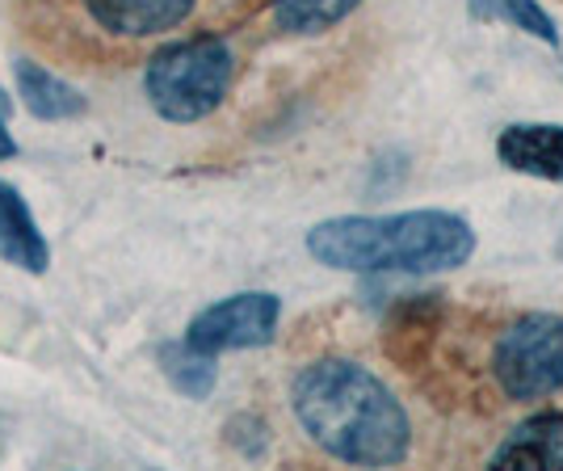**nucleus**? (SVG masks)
<instances>
[{"mask_svg": "<svg viewBox=\"0 0 563 471\" xmlns=\"http://www.w3.org/2000/svg\"><path fill=\"white\" fill-rule=\"evenodd\" d=\"M290 408L316 447L353 468H391L412 450V421L396 392L350 358H320L299 371Z\"/></svg>", "mask_w": 563, "mask_h": 471, "instance_id": "1", "label": "nucleus"}, {"mask_svg": "<svg viewBox=\"0 0 563 471\" xmlns=\"http://www.w3.org/2000/svg\"><path fill=\"white\" fill-rule=\"evenodd\" d=\"M307 253L345 274H446L475 253V228L454 211L336 215L307 232Z\"/></svg>", "mask_w": 563, "mask_h": 471, "instance_id": "2", "label": "nucleus"}, {"mask_svg": "<svg viewBox=\"0 0 563 471\" xmlns=\"http://www.w3.org/2000/svg\"><path fill=\"white\" fill-rule=\"evenodd\" d=\"M232 76V47L214 34H198V39L168 43L147 59L143 94L165 122H198L223 106Z\"/></svg>", "mask_w": 563, "mask_h": 471, "instance_id": "3", "label": "nucleus"}, {"mask_svg": "<svg viewBox=\"0 0 563 471\" xmlns=\"http://www.w3.org/2000/svg\"><path fill=\"white\" fill-rule=\"evenodd\" d=\"M493 379L505 401L530 404L563 392V316L530 311L493 346Z\"/></svg>", "mask_w": 563, "mask_h": 471, "instance_id": "4", "label": "nucleus"}, {"mask_svg": "<svg viewBox=\"0 0 563 471\" xmlns=\"http://www.w3.org/2000/svg\"><path fill=\"white\" fill-rule=\"evenodd\" d=\"M282 320V299L269 291H240L219 304L202 307L186 329V341L202 353H228V350H257L269 346Z\"/></svg>", "mask_w": 563, "mask_h": 471, "instance_id": "5", "label": "nucleus"}, {"mask_svg": "<svg viewBox=\"0 0 563 471\" xmlns=\"http://www.w3.org/2000/svg\"><path fill=\"white\" fill-rule=\"evenodd\" d=\"M500 165L539 177V182H563V127L560 122H514L496 135Z\"/></svg>", "mask_w": 563, "mask_h": 471, "instance_id": "6", "label": "nucleus"}, {"mask_svg": "<svg viewBox=\"0 0 563 471\" xmlns=\"http://www.w3.org/2000/svg\"><path fill=\"white\" fill-rule=\"evenodd\" d=\"M89 18L122 39H152L177 30L194 13V0H85Z\"/></svg>", "mask_w": 563, "mask_h": 471, "instance_id": "7", "label": "nucleus"}, {"mask_svg": "<svg viewBox=\"0 0 563 471\" xmlns=\"http://www.w3.org/2000/svg\"><path fill=\"white\" fill-rule=\"evenodd\" d=\"M0 261L18 265L25 274H43L51 265V249L25 198L9 182H0Z\"/></svg>", "mask_w": 563, "mask_h": 471, "instance_id": "8", "label": "nucleus"}, {"mask_svg": "<svg viewBox=\"0 0 563 471\" xmlns=\"http://www.w3.org/2000/svg\"><path fill=\"white\" fill-rule=\"evenodd\" d=\"M496 468H563V417L560 413H534L530 421H521L493 450Z\"/></svg>", "mask_w": 563, "mask_h": 471, "instance_id": "9", "label": "nucleus"}, {"mask_svg": "<svg viewBox=\"0 0 563 471\" xmlns=\"http://www.w3.org/2000/svg\"><path fill=\"white\" fill-rule=\"evenodd\" d=\"M18 97H22V106L30 114L47 118V122L76 118L85 110V97L76 94L68 80H59L55 72L38 68L34 59H18Z\"/></svg>", "mask_w": 563, "mask_h": 471, "instance_id": "10", "label": "nucleus"}, {"mask_svg": "<svg viewBox=\"0 0 563 471\" xmlns=\"http://www.w3.org/2000/svg\"><path fill=\"white\" fill-rule=\"evenodd\" d=\"M161 371L165 379L189 396V401H207L214 392V383H219V366H214V353H202L194 350L189 341H173L161 350Z\"/></svg>", "mask_w": 563, "mask_h": 471, "instance_id": "11", "label": "nucleus"}, {"mask_svg": "<svg viewBox=\"0 0 563 471\" xmlns=\"http://www.w3.org/2000/svg\"><path fill=\"white\" fill-rule=\"evenodd\" d=\"M357 4L362 0H274V22L282 34L311 39V34H324L336 22H345Z\"/></svg>", "mask_w": 563, "mask_h": 471, "instance_id": "12", "label": "nucleus"}, {"mask_svg": "<svg viewBox=\"0 0 563 471\" xmlns=\"http://www.w3.org/2000/svg\"><path fill=\"white\" fill-rule=\"evenodd\" d=\"M484 18H496V22H509L517 30H526V34H534L542 43H551V47H560V34H555V22H551V13L542 9L539 0H471Z\"/></svg>", "mask_w": 563, "mask_h": 471, "instance_id": "13", "label": "nucleus"}, {"mask_svg": "<svg viewBox=\"0 0 563 471\" xmlns=\"http://www.w3.org/2000/svg\"><path fill=\"white\" fill-rule=\"evenodd\" d=\"M0 110H4V114H9V110H13V97L4 94V89H0Z\"/></svg>", "mask_w": 563, "mask_h": 471, "instance_id": "14", "label": "nucleus"}]
</instances>
